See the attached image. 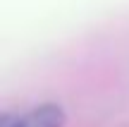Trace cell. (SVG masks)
Returning <instances> with one entry per match:
<instances>
[{
	"label": "cell",
	"mask_w": 129,
	"mask_h": 127,
	"mask_svg": "<svg viewBox=\"0 0 129 127\" xmlns=\"http://www.w3.org/2000/svg\"><path fill=\"white\" fill-rule=\"evenodd\" d=\"M62 125H64V113L55 103H46L31 110L29 115L19 118V127H62Z\"/></svg>",
	"instance_id": "obj_1"
}]
</instances>
